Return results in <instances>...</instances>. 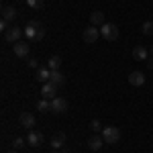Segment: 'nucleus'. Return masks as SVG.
I'll list each match as a JSON object with an SVG mask.
<instances>
[{"instance_id": "nucleus-1", "label": "nucleus", "mask_w": 153, "mask_h": 153, "mask_svg": "<svg viewBox=\"0 0 153 153\" xmlns=\"http://www.w3.org/2000/svg\"><path fill=\"white\" fill-rule=\"evenodd\" d=\"M100 35L104 37L106 41H117L118 39V27L114 23H104L100 27Z\"/></svg>"}, {"instance_id": "nucleus-2", "label": "nucleus", "mask_w": 153, "mask_h": 153, "mask_svg": "<svg viewBox=\"0 0 153 153\" xmlns=\"http://www.w3.org/2000/svg\"><path fill=\"white\" fill-rule=\"evenodd\" d=\"M102 137H104V143L114 145V143L120 141V131H118V127H104L102 129Z\"/></svg>"}, {"instance_id": "nucleus-3", "label": "nucleus", "mask_w": 153, "mask_h": 153, "mask_svg": "<svg viewBox=\"0 0 153 153\" xmlns=\"http://www.w3.org/2000/svg\"><path fill=\"white\" fill-rule=\"evenodd\" d=\"M84 41L88 43V45H94L96 41H98V37H100V29H96L94 25H90L88 29H84Z\"/></svg>"}, {"instance_id": "nucleus-4", "label": "nucleus", "mask_w": 153, "mask_h": 153, "mask_svg": "<svg viewBox=\"0 0 153 153\" xmlns=\"http://www.w3.org/2000/svg\"><path fill=\"white\" fill-rule=\"evenodd\" d=\"M51 112H55V114H63V112H68V100L65 98H53L51 100Z\"/></svg>"}, {"instance_id": "nucleus-5", "label": "nucleus", "mask_w": 153, "mask_h": 153, "mask_svg": "<svg viewBox=\"0 0 153 153\" xmlns=\"http://www.w3.org/2000/svg\"><path fill=\"white\" fill-rule=\"evenodd\" d=\"M39 29H43V25L39 23V21H31V23L25 27V35H27V39H29V41H35Z\"/></svg>"}, {"instance_id": "nucleus-6", "label": "nucleus", "mask_w": 153, "mask_h": 153, "mask_svg": "<svg viewBox=\"0 0 153 153\" xmlns=\"http://www.w3.org/2000/svg\"><path fill=\"white\" fill-rule=\"evenodd\" d=\"M25 35V29H19V27H12L4 33V39L8 41V43H16V41H21V37Z\"/></svg>"}, {"instance_id": "nucleus-7", "label": "nucleus", "mask_w": 153, "mask_h": 153, "mask_svg": "<svg viewBox=\"0 0 153 153\" xmlns=\"http://www.w3.org/2000/svg\"><path fill=\"white\" fill-rule=\"evenodd\" d=\"M57 88L59 86H55L53 82H45L43 88H41V94H43V98H47V100H53V98H57Z\"/></svg>"}, {"instance_id": "nucleus-8", "label": "nucleus", "mask_w": 153, "mask_h": 153, "mask_svg": "<svg viewBox=\"0 0 153 153\" xmlns=\"http://www.w3.org/2000/svg\"><path fill=\"white\" fill-rule=\"evenodd\" d=\"M29 49H31V45H29L27 41H16V43H12V51H14L16 57H27V55H29Z\"/></svg>"}, {"instance_id": "nucleus-9", "label": "nucleus", "mask_w": 153, "mask_h": 153, "mask_svg": "<svg viewBox=\"0 0 153 153\" xmlns=\"http://www.w3.org/2000/svg\"><path fill=\"white\" fill-rule=\"evenodd\" d=\"M102 145H104V137L98 135V133H94V135L88 139V149H92V151H98Z\"/></svg>"}, {"instance_id": "nucleus-10", "label": "nucleus", "mask_w": 153, "mask_h": 153, "mask_svg": "<svg viewBox=\"0 0 153 153\" xmlns=\"http://www.w3.org/2000/svg\"><path fill=\"white\" fill-rule=\"evenodd\" d=\"M133 57L137 59V61H147L149 59V49L143 47V45H137V47L133 49Z\"/></svg>"}, {"instance_id": "nucleus-11", "label": "nucleus", "mask_w": 153, "mask_h": 153, "mask_svg": "<svg viewBox=\"0 0 153 153\" xmlns=\"http://www.w3.org/2000/svg\"><path fill=\"white\" fill-rule=\"evenodd\" d=\"M19 123H21V127L31 131V127H35V117H33L31 112H23V114L19 117Z\"/></svg>"}, {"instance_id": "nucleus-12", "label": "nucleus", "mask_w": 153, "mask_h": 153, "mask_svg": "<svg viewBox=\"0 0 153 153\" xmlns=\"http://www.w3.org/2000/svg\"><path fill=\"white\" fill-rule=\"evenodd\" d=\"M27 143H29L31 147H39V145L43 143V135L37 133V131H29V135H27Z\"/></svg>"}, {"instance_id": "nucleus-13", "label": "nucleus", "mask_w": 153, "mask_h": 153, "mask_svg": "<svg viewBox=\"0 0 153 153\" xmlns=\"http://www.w3.org/2000/svg\"><path fill=\"white\" fill-rule=\"evenodd\" d=\"M129 84L131 86H143V84H145L143 71H131L129 74Z\"/></svg>"}, {"instance_id": "nucleus-14", "label": "nucleus", "mask_w": 153, "mask_h": 153, "mask_svg": "<svg viewBox=\"0 0 153 153\" xmlns=\"http://www.w3.org/2000/svg\"><path fill=\"white\" fill-rule=\"evenodd\" d=\"M63 143H65V135H63V133H57V135H53V137H51L49 145H51V149H61V147H63Z\"/></svg>"}, {"instance_id": "nucleus-15", "label": "nucleus", "mask_w": 153, "mask_h": 153, "mask_svg": "<svg viewBox=\"0 0 153 153\" xmlns=\"http://www.w3.org/2000/svg\"><path fill=\"white\" fill-rule=\"evenodd\" d=\"M16 8H14V6H4V8H2V19H4V21H8V23H12V21H14V19H16Z\"/></svg>"}, {"instance_id": "nucleus-16", "label": "nucleus", "mask_w": 153, "mask_h": 153, "mask_svg": "<svg viewBox=\"0 0 153 153\" xmlns=\"http://www.w3.org/2000/svg\"><path fill=\"white\" fill-rule=\"evenodd\" d=\"M90 23L94 25V27H102V25L106 23V19H104V12H100V10H94L92 14H90Z\"/></svg>"}, {"instance_id": "nucleus-17", "label": "nucleus", "mask_w": 153, "mask_h": 153, "mask_svg": "<svg viewBox=\"0 0 153 153\" xmlns=\"http://www.w3.org/2000/svg\"><path fill=\"white\" fill-rule=\"evenodd\" d=\"M37 80L41 84L49 82V80H51V70H49V68H39V70H37Z\"/></svg>"}, {"instance_id": "nucleus-18", "label": "nucleus", "mask_w": 153, "mask_h": 153, "mask_svg": "<svg viewBox=\"0 0 153 153\" xmlns=\"http://www.w3.org/2000/svg\"><path fill=\"white\" fill-rule=\"evenodd\" d=\"M49 82H53L55 86H63V84H65V78H63V74H61L59 70H53L51 71V80H49Z\"/></svg>"}, {"instance_id": "nucleus-19", "label": "nucleus", "mask_w": 153, "mask_h": 153, "mask_svg": "<svg viewBox=\"0 0 153 153\" xmlns=\"http://www.w3.org/2000/svg\"><path fill=\"white\" fill-rule=\"evenodd\" d=\"M47 68L51 71H53V70H59V68H61V57H59V55H51V57L47 59Z\"/></svg>"}, {"instance_id": "nucleus-20", "label": "nucleus", "mask_w": 153, "mask_h": 153, "mask_svg": "<svg viewBox=\"0 0 153 153\" xmlns=\"http://www.w3.org/2000/svg\"><path fill=\"white\" fill-rule=\"evenodd\" d=\"M37 110H41V112H47V110H51V100H47V98H41V100L37 102Z\"/></svg>"}, {"instance_id": "nucleus-21", "label": "nucleus", "mask_w": 153, "mask_h": 153, "mask_svg": "<svg viewBox=\"0 0 153 153\" xmlns=\"http://www.w3.org/2000/svg\"><path fill=\"white\" fill-rule=\"evenodd\" d=\"M141 31H143V35H153V21H145Z\"/></svg>"}, {"instance_id": "nucleus-22", "label": "nucleus", "mask_w": 153, "mask_h": 153, "mask_svg": "<svg viewBox=\"0 0 153 153\" xmlns=\"http://www.w3.org/2000/svg\"><path fill=\"white\" fill-rule=\"evenodd\" d=\"M27 145V139H23V137H16L14 141H12V149H21V147H25Z\"/></svg>"}, {"instance_id": "nucleus-23", "label": "nucleus", "mask_w": 153, "mask_h": 153, "mask_svg": "<svg viewBox=\"0 0 153 153\" xmlns=\"http://www.w3.org/2000/svg\"><path fill=\"white\" fill-rule=\"evenodd\" d=\"M27 4H29L31 8H35V10L43 8V0H27Z\"/></svg>"}, {"instance_id": "nucleus-24", "label": "nucleus", "mask_w": 153, "mask_h": 153, "mask_svg": "<svg viewBox=\"0 0 153 153\" xmlns=\"http://www.w3.org/2000/svg\"><path fill=\"white\" fill-rule=\"evenodd\" d=\"M90 129L94 131V133H98V131H102V125H100V120H92V123H90Z\"/></svg>"}, {"instance_id": "nucleus-25", "label": "nucleus", "mask_w": 153, "mask_h": 153, "mask_svg": "<svg viewBox=\"0 0 153 153\" xmlns=\"http://www.w3.org/2000/svg\"><path fill=\"white\" fill-rule=\"evenodd\" d=\"M29 68H39V59L31 57V59H29Z\"/></svg>"}, {"instance_id": "nucleus-26", "label": "nucleus", "mask_w": 153, "mask_h": 153, "mask_svg": "<svg viewBox=\"0 0 153 153\" xmlns=\"http://www.w3.org/2000/svg\"><path fill=\"white\" fill-rule=\"evenodd\" d=\"M43 37H45V29H39V33H37V39H35V41H41Z\"/></svg>"}, {"instance_id": "nucleus-27", "label": "nucleus", "mask_w": 153, "mask_h": 153, "mask_svg": "<svg viewBox=\"0 0 153 153\" xmlns=\"http://www.w3.org/2000/svg\"><path fill=\"white\" fill-rule=\"evenodd\" d=\"M147 68H149V70H153V57L147 59Z\"/></svg>"}, {"instance_id": "nucleus-28", "label": "nucleus", "mask_w": 153, "mask_h": 153, "mask_svg": "<svg viewBox=\"0 0 153 153\" xmlns=\"http://www.w3.org/2000/svg\"><path fill=\"white\" fill-rule=\"evenodd\" d=\"M149 53H151V57H153V45H151V49H149Z\"/></svg>"}, {"instance_id": "nucleus-29", "label": "nucleus", "mask_w": 153, "mask_h": 153, "mask_svg": "<svg viewBox=\"0 0 153 153\" xmlns=\"http://www.w3.org/2000/svg\"><path fill=\"white\" fill-rule=\"evenodd\" d=\"M51 153H59V151H57V149H53V151H51Z\"/></svg>"}, {"instance_id": "nucleus-30", "label": "nucleus", "mask_w": 153, "mask_h": 153, "mask_svg": "<svg viewBox=\"0 0 153 153\" xmlns=\"http://www.w3.org/2000/svg\"><path fill=\"white\" fill-rule=\"evenodd\" d=\"M8 153H16V149H12V151H8Z\"/></svg>"}, {"instance_id": "nucleus-31", "label": "nucleus", "mask_w": 153, "mask_h": 153, "mask_svg": "<svg viewBox=\"0 0 153 153\" xmlns=\"http://www.w3.org/2000/svg\"><path fill=\"white\" fill-rule=\"evenodd\" d=\"M151 4H153V0H151Z\"/></svg>"}]
</instances>
